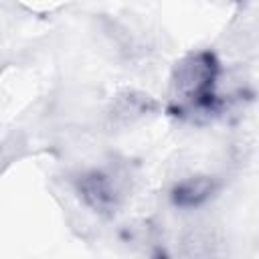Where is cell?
I'll return each instance as SVG.
<instances>
[{
	"mask_svg": "<svg viewBox=\"0 0 259 259\" xmlns=\"http://www.w3.org/2000/svg\"><path fill=\"white\" fill-rule=\"evenodd\" d=\"M221 61L208 49L186 53L170 75V111L188 119H208L223 111L219 95Z\"/></svg>",
	"mask_w": 259,
	"mask_h": 259,
	"instance_id": "1",
	"label": "cell"
},
{
	"mask_svg": "<svg viewBox=\"0 0 259 259\" xmlns=\"http://www.w3.org/2000/svg\"><path fill=\"white\" fill-rule=\"evenodd\" d=\"M81 202L99 217H113L125 200V182L111 168H89L75 180Z\"/></svg>",
	"mask_w": 259,
	"mask_h": 259,
	"instance_id": "2",
	"label": "cell"
},
{
	"mask_svg": "<svg viewBox=\"0 0 259 259\" xmlns=\"http://www.w3.org/2000/svg\"><path fill=\"white\" fill-rule=\"evenodd\" d=\"M158 109L160 105L152 95L138 89H123L115 93V97L111 99L109 115L119 125H132L136 121H142L154 115Z\"/></svg>",
	"mask_w": 259,
	"mask_h": 259,
	"instance_id": "4",
	"label": "cell"
},
{
	"mask_svg": "<svg viewBox=\"0 0 259 259\" xmlns=\"http://www.w3.org/2000/svg\"><path fill=\"white\" fill-rule=\"evenodd\" d=\"M221 184L210 174H190L170 188V202L180 210H196L210 202Z\"/></svg>",
	"mask_w": 259,
	"mask_h": 259,
	"instance_id": "3",
	"label": "cell"
}]
</instances>
